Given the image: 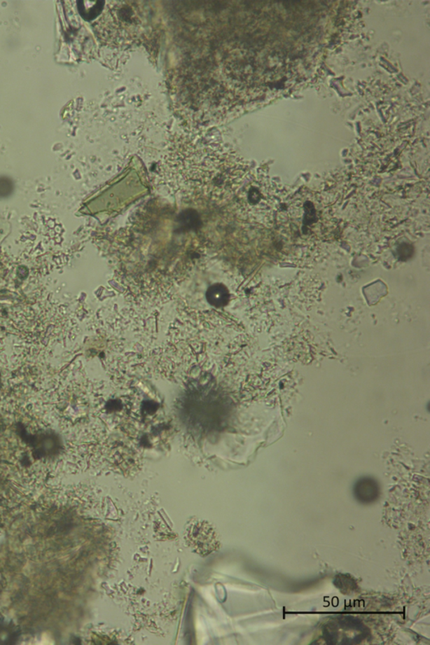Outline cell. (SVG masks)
<instances>
[{"label":"cell","instance_id":"6da1fadb","mask_svg":"<svg viewBox=\"0 0 430 645\" xmlns=\"http://www.w3.org/2000/svg\"><path fill=\"white\" fill-rule=\"evenodd\" d=\"M206 298L214 307H223L230 300L229 291L223 284H214L208 289Z\"/></svg>","mask_w":430,"mask_h":645},{"label":"cell","instance_id":"7a4b0ae2","mask_svg":"<svg viewBox=\"0 0 430 645\" xmlns=\"http://www.w3.org/2000/svg\"><path fill=\"white\" fill-rule=\"evenodd\" d=\"M181 223L183 227L189 228L192 229L193 227L197 226L199 225V217L197 216V214L193 215V212L188 214V212H184L181 215Z\"/></svg>","mask_w":430,"mask_h":645},{"label":"cell","instance_id":"3957f363","mask_svg":"<svg viewBox=\"0 0 430 645\" xmlns=\"http://www.w3.org/2000/svg\"><path fill=\"white\" fill-rule=\"evenodd\" d=\"M13 183L7 178H0V197H7L13 192Z\"/></svg>","mask_w":430,"mask_h":645}]
</instances>
